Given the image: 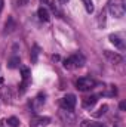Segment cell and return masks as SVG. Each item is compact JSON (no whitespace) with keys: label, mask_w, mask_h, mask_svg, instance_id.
Wrapping results in <instances>:
<instances>
[{"label":"cell","mask_w":126,"mask_h":127,"mask_svg":"<svg viewBox=\"0 0 126 127\" xmlns=\"http://www.w3.org/2000/svg\"><path fill=\"white\" fill-rule=\"evenodd\" d=\"M125 106H126V103L125 102H122V103H120V109H125Z\"/></svg>","instance_id":"21"},{"label":"cell","mask_w":126,"mask_h":127,"mask_svg":"<svg viewBox=\"0 0 126 127\" xmlns=\"http://www.w3.org/2000/svg\"><path fill=\"white\" fill-rule=\"evenodd\" d=\"M19 64H21V59L18 58V56H13V58H10V61H9V64H7V66L9 68H16V66H19Z\"/></svg>","instance_id":"12"},{"label":"cell","mask_w":126,"mask_h":127,"mask_svg":"<svg viewBox=\"0 0 126 127\" xmlns=\"http://www.w3.org/2000/svg\"><path fill=\"white\" fill-rule=\"evenodd\" d=\"M82 127H107V126L102 124V123H94V121H88V120H85V121L82 123Z\"/></svg>","instance_id":"11"},{"label":"cell","mask_w":126,"mask_h":127,"mask_svg":"<svg viewBox=\"0 0 126 127\" xmlns=\"http://www.w3.org/2000/svg\"><path fill=\"white\" fill-rule=\"evenodd\" d=\"M3 4H4V0H0V13H1V10H3Z\"/></svg>","instance_id":"20"},{"label":"cell","mask_w":126,"mask_h":127,"mask_svg":"<svg viewBox=\"0 0 126 127\" xmlns=\"http://www.w3.org/2000/svg\"><path fill=\"white\" fill-rule=\"evenodd\" d=\"M96 86V81H95L92 77H80L77 81H76V87L82 92H86V90H91Z\"/></svg>","instance_id":"3"},{"label":"cell","mask_w":126,"mask_h":127,"mask_svg":"<svg viewBox=\"0 0 126 127\" xmlns=\"http://www.w3.org/2000/svg\"><path fill=\"white\" fill-rule=\"evenodd\" d=\"M15 28H16V22H15V19H13L12 16H9L7 21H6V24H4L3 34H10V32L15 31Z\"/></svg>","instance_id":"7"},{"label":"cell","mask_w":126,"mask_h":127,"mask_svg":"<svg viewBox=\"0 0 126 127\" xmlns=\"http://www.w3.org/2000/svg\"><path fill=\"white\" fill-rule=\"evenodd\" d=\"M96 100H98V96H89V97H86V99H83V106L85 108H92L95 103H96Z\"/></svg>","instance_id":"10"},{"label":"cell","mask_w":126,"mask_h":127,"mask_svg":"<svg viewBox=\"0 0 126 127\" xmlns=\"http://www.w3.org/2000/svg\"><path fill=\"white\" fill-rule=\"evenodd\" d=\"M7 124L10 127H16L19 124V120H18L16 117H9V118H7Z\"/></svg>","instance_id":"16"},{"label":"cell","mask_w":126,"mask_h":127,"mask_svg":"<svg viewBox=\"0 0 126 127\" xmlns=\"http://www.w3.org/2000/svg\"><path fill=\"white\" fill-rule=\"evenodd\" d=\"M37 55H39V46L34 44V47H33V53H31V61L33 62H37Z\"/></svg>","instance_id":"17"},{"label":"cell","mask_w":126,"mask_h":127,"mask_svg":"<svg viewBox=\"0 0 126 127\" xmlns=\"http://www.w3.org/2000/svg\"><path fill=\"white\" fill-rule=\"evenodd\" d=\"M107 109H108V106H107V105H102V106L98 109V112H95V117H99V115L105 114V112H107Z\"/></svg>","instance_id":"18"},{"label":"cell","mask_w":126,"mask_h":127,"mask_svg":"<svg viewBox=\"0 0 126 127\" xmlns=\"http://www.w3.org/2000/svg\"><path fill=\"white\" fill-rule=\"evenodd\" d=\"M83 64H85V56H83L82 53H76V55H73V56H70L68 59L64 61V68H67V69H74V68L83 66Z\"/></svg>","instance_id":"2"},{"label":"cell","mask_w":126,"mask_h":127,"mask_svg":"<svg viewBox=\"0 0 126 127\" xmlns=\"http://www.w3.org/2000/svg\"><path fill=\"white\" fill-rule=\"evenodd\" d=\"M28 1L30 0H18V4L19 6H25V4H28Z\"/></svg>","instance_id":"19"},{"label":"cell","mask_w":126,"mask_h":127,"mask_svg":"<svg viewBox=\"0 0 126 127\" xmlns=\"http://www.w3.org/2000/svg\"><path fill=\"white\" fill-rule=\"evenodd\" d=\"M108 38H110V41H111L116 47H119V49H125V41H123L122 37H119L117 34H111Z\"/></svg>","instance_id":"8"},{"label":"cell","mask_w":126,"mask_h":127,"mask_svg":"<svg viewBox=\"0 0 126 127\" xmlns=\"http://www.w3.org/2000/svg\"><path fill=\"white\" fill-rule=\"evenodd\" d=\"M1 96L4 97L6 102H10V99H12V96H10V89H9V87H1Z\"/></svg>","instance_id":"13"},{"label":"cell","mask_w":126,"mask_h":127,"mask_svg":"<svg viewBox=\"0 0 126 127\" xmlns=\"http://www.w3.org/2000/svg\"><path fill=\"white\" fill-rule=\"evenodd\" d=\"M0 84H1V78H0Z\"/></svg>","instance_id":"24"},{"label":"cell","mask_w":126,"mask_h":127,"mask_svg":"<svg viewBox=\"0 0 126 127\" xmlns=\"http://www.w3.org/2000/svg\"><path fill=\"white\" fill-rule=\"evenodd\" d=\"M60 1H61V3H67V1H68V0H60Z\"/></svg>","instance_id":"22"},{"label":"cell","mask_w":126,"mask_h":127,"mask_svg":"<svg viewBox=\"0 0 126 127\" xmlns=\"http://www.w3.org/2000/svg\"><path fill=\"white\" fill-rule=\"evenodd\" d=\"M49 123H51L49 117H34L30 121V127H43V126H48Z\"/></svg>","instance_id":"5"},{"label":"cell","mask_w":126,"mask_h":127,"mask_svg":"<svg viewBox=\"0 0 126 127\" xmlns=\"http://www.w3.org/2000/svg\"><path fill=\"white\" fill-rule=\"evenodd\" d=\"M21 74H22V80L24 81H28V77H30V69L27 66H22L21 68Z\"/></svg>","instance_id":"15"},{"label":"cell","mask_w":126,"mask_h":127,"mask_svg":"<svg viewBox=\"0 0 126 127\" xmlns=\"http://www.w3.org/2000/svg\"><path fill=\"white\" fill-rule=\"evenodd\" d=\"M82 1H83V4H85L86 12H88V13H92V12H94V1H92V0H82Z\"/></svg>","instance_id":"14"},{"label":"cell","mask_w":126,"mask_h":127,"mask_svg":"<svg viewBox=\"0 0 126 127\" xmlns=\"http://www.w3.org/2000/svg\"><path fill=\"white\" fill-rule=\"evenodd\" d=\"M107 7H108V12L113 16H116V18L125 16V12H126L125 0H108Z\"/></svg>","instance_id":"1"},{"label":"cell","mask_w":126,"mask_h":127,"mask_svg":"<svg viewBox=\"0 0 126 127\" xmlns=\"http://www.w3.org/2000/svg\"><path fill=\"white\" fill-rule=\"evenodd\" d=\"M42 1H43V3H48V0H42Z\"/></svg>","instance_id":"23"},{"label":"cell","mask_w":126,"mask_h":127,"mask_svg":"<svg viewBox=\"0 0 126 127\" xmlns=\"http://www.w3.org/2000/svg\"><path fill=\"white\" fill-rule=\"evenodd\" d=\"M104 56H105V58H107L111 64H122V62H123V58H122L119 53H116V52L105 50V52H104Z\"/></svg>","instance_id":"6"},{"label":"cell","mask_w":126,"mask_h":127,"mask_svg":"<svg viewBox=\"0 0 126 127\" xmlns=\"http://www.w3.org/2000/svg\"><path fill=\"white\" fill-rule=\"evenodd\" d=\"M76 102H77V99H76V96L74 95H65L61 99V106H63L64 109H67V111H71L74 106H76Z\"/></svg>","instance_id":"4"},{"label":"cell","mask_w":126,"mask_h":127,"mask_svg":"<svg viewBox=\"0 0 126 127\" xmlns=\"http://www.w3.org/2000/svg\"><path fill=\"white\" fill-rule=\"evenodd\" d=\"M37 15H39V19H40V21H43V22H48V21H49V18H51V16H49L48 9H46V7H43V6H42V7H39Z\"/></svg>","instance_id":"9"}]
</instances>
